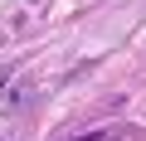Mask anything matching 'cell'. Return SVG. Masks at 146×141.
I'll use <instances>...</instances> for the list:
<instances>
[{
	"label": "cell",
	"instance_id": "obj_1",
	"mask_svg": "<svg viewBox=\"0 0 146 141\" xmlns=\"http://www.w3.org/2000/svg\"><path fill=\"white\" fill-rule=\"evenodd\" d=\"M78 141H107V136H102V131H93V136H78Z\"/></svg>",
	"mask_w": 146,
	"mask_h": 141
}]
</instances>
